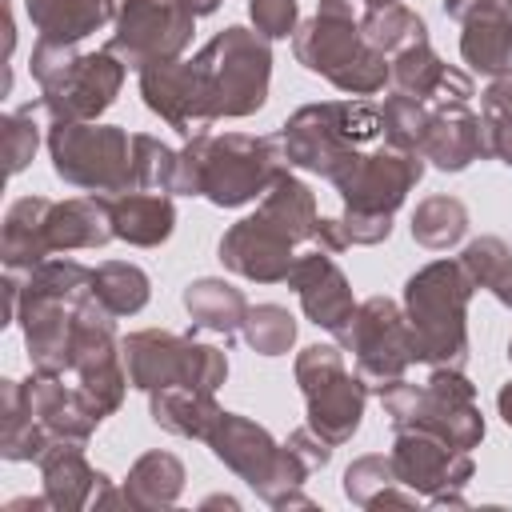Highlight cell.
<instances>
[{
	"label": "cell",
	"instance_id": "obj_19",
	"mask_svg": "<svg viewBox=\"0 0 512 512\" xmlns=\"http://www.w3.org/2000/svg\"><path fill=\"white\" fill-rule=\"evenodd\" d=\"M36 464H40V484H44L48 508H56V512H80L88 504L124 508V496L112 492L108 476L84 460L80 444H52Z\"/></svg>",
	"mask_w": 512,
	"mask_h": 512
},
{
	"label": "cell",
	"instance_id": "obj_2",
	"mask_svg": "<svg viewBox=\"0 0 512 512\" xmlns=\"http://www.w3.org/2000/svg\"><path fill=\"white\" fill-rule=\"evenodd\" d=\"M476 284L460 260H432L404 284V316L412 324L416 360L428 368L468 364V300Z\"/></svg>",
	"mask_w": 512,
	"mask_h": 512
},
{
	"label": "cell",
	"instance_id": "obj_36",
	"mask_svg": "<svg viewBox=\"0 0 512 512\" xmlns=\"http://www.w3.org/2000/svg\"><path fill=\"white\" fill-rule=\"evenodd\" d=\"M460 264L468 268L476 288H488L504 308H512V248L500 236L468 240L460 252Z\"/></svg>",
	"mask_w": 512,
	"mask_h": 512
},
{
	"label": "cell",
	"instance_id": "obj_24",
	"mask_svg": "<svg viewBox=\"0 0 512 512\" xmlns=\"http://www.w3.org/2000/svg\"><path fill=\"white\" fill-rule=\"evenodd\" d=\"M112 232L132 248H160L176 228V204L168 192H116L108 196Z\"/></svg>",
	"mask_w": 512,
	"mask_h": 512
},
{
	"label": "cell",
	"instance_id": "obj_38",
	"mask_svg": "<svg viewBox=\"0 0 512 512\" xmlns=\"http://www.w3.org/2000/svg\"><path fill=\"white\" fill-rule=\"evenodd\" d=\"M240 332H244L248 348L260 352V356H284L296 344V320L280 304H256V308H248Z\"/></svg>",
	"mask_w": 512,
	"mask_h": 512
},
{
	"label": "cell",
	"instance_id": "obj_4",
	"mask_svg": "<svg viewBox=\"0 0 512 512\" xmlns=\"http://www.w3.org/2000/svg\"><path fill=\"white\" fill-rule=\"evenodd\" d=\"M276 136H280L288 168H304V172L332 180V172L344 160L384 140V112L372 100L304 104L280 124Z\"/></svg>",
	"mask_w": 512,
	"mask_h": 512
},
{
	"label": "cell",
	"instance_id": "obj_17",
	"mask_svg": "<svg viewBox=\"0 0 512 512\" xmlns=\"http://www.w3.org/2000/svg\"><path fill=\"white\" fill-rule=\"evenodd\" d=\"M416 152L432 168H440V172H464L472 160H488L484 120L464 100L428 104V116H424Z\"/></svg>",
	"mask_w": 512,
	"mask_h": 512
},
{
	"label": "cell",
	"instance_id": "obj_26",
	"mask_svg": "<svg viewBox=\"0 0 512 512\" xmlns=\"http://www.w3.org/2000/svg\"><path fill=\"white\" fill-rule=\"evenodd\" d=\"M52 200L48 196H20L4 212V232H0V256L8 272H28L40 260H48V240H44V220H48Z\"/></svg>",
	"mask_w": 512,
	"mask_h": 512
},
{
	"label": "cell",
	"instance_id": "obj_47",
	"mask_svg": "<svg viewBox=\"0 0 512 512\" xmlns=\"http://www.w3.org/2000/svg\"><path fill=\"white\" fill-rule=\"evenodd\" d=\"M508 360H512V340H508Z\"/></svg>",
	"mask_w": 512,
	"mask_h": 512
},
{
	"label": "cell",
	"instance_id": "obj_39",
	"mask_svg": "<svg viewBox=\"0 0 512 512\" xmlns=\"http://www.w3.org/2000/svg\"><path fill=\"white\" fill-rule=\"evenodd\" d=\"M36 112H44V104H40V100H28V104H20L16 112H4V116H0V136H4V168H8V176H20V172L32 164L36 148H40Z\"/></svg>",
	"mask_w": 512,
	"mask_h": 512
},
{
	"label": "cell",
	"instance_id": "obj_13",
	"mask_svg": "<svg viewBox=\"0 0 512 512\" xmlns=\"http://www.w3.org/2000/svg\"><path fill=\"white\" fill-rule=\"evenodd\" d=\"M192 32L196 16L180 0H120L116 28L104 48L140 72L156 60H180V52L192 44Z\"/></svg>",
	"mask_w": 512,
	"mask_h": 512
},
{
	"label": "cell",
	"instance_id": "obj_41",
	"mask_svg": "<svg viewBox=\"0 0 512 512\" xmlns=\"http://www.w3.org/2000/svg\"><path fill=\"white\" fill-rule=\"evenodd\" d=\"M480 108H484V112H480L484 124H500V120L512 116V68L500 72V76H492V84L484 88Z\"/></svg>",
	"mask_w": 512,
	"mask_h": 512
},
{
	"label": "cell",
	"instance_id": "obj_35",
	"mask_svg": "<svg viewBox=\"0 0 512 512\" xmlns=\"http://www.w3.org/2000/svg\"><path fill=\"white\" fill-rule=\"evenodd\" d=\"M464 232H468V208L456 196L436 192V196L420 200L412 212V240L428 252H444V248L460 244Z\"/></svg>",
	"mask_w": 512,
	"mask_h": 512
},
{
	"label": "cell",
	"instance_id": "obj_10",
	"mask_svg": "<svg viewBox=\"0 0 512 512\" xmlns=\"http://www.w3.org/2000/svg\"><path fill=\"white\" fill-rule=\"evenodd\" d=\"M124 368L132 388L144 396L156 388H200L216 392L228 380V356L216 344H200L192 336L168 328H140L120 340Z\"/></svg>",
	"mask_w": 512,
	"mask_h": 512
},
{
	"label": "cell",
	"instance_id": "obj_48",
	"mask_svg": "<svg viewBox=\"0 0 512 512\" xmlns=\"http://www.w3.org/2000/svg\"><path fill=\"white\" fill-rule=\"evenodd\" d=\"M504 4H508V12H512V0H504Z\"/></svg>",
	"mask_w": 512,
	"mask_h": 512
},
{
	"label": "cell",
	"instance_id": "obj_7",
	"mask_svg": "<svg viewBox=\"0 0 512 512\" xmlns=\"http://www.w3.org/2000/svg\"><path fill=\"white\" fill-rule=\"evenodd\" d=\"M292 52L296 64H304L312 76H324L348 96H376L392 80V60L364 40L356 16H308L292 36Z\"/></svg>",
	"mask_w": 512,
	"mask_h": 512
},
{
	"label": "cell",
	"instance_id": "obj_30",
	"mask_svg": "<svg viewBox=\"0 0 512 512\" xmlns=\"http://www.w3.org/2000/svg\"><path fill=\"white\" fill-rule=\"evenodd\" d=\"M148 416L156 428L184 436V440H204L212 420L220 416L216 392H200V388H156L148 392Z\"/></svg>",
	"mask_w": 512,
	"mask_h": 512
},
{
	"label": "cell",
	"instance_id": "obj_42",
	"mask_svg": "<svg viewBox=\"0 0 512 512\" xmlns=\"http://www.w3.org/2000/svg\"><path fill=\"white\" fill-rule=\"evenodd\" d=\"M484 140H488V160H500L512 168V116L500 124H484Z\"/></svg>",
	"mask_w": 512,
	"mask_h": 512
},
{
	"label": "cell",
	"instance_id": "obj_33",
	"mask_svg": "<svg viewBox=\"0 0 512 512\" xmlns=\"http://www.w3.org/2000/svg\"><path fill=\"white\" fill-rule=\"evenodd\" d=\"M92 296L120 320V316H136L148 296H152V280L140 264L128 260H104L92 268Z\"/></svg>",
	"mask_w": 512,
	"mask_h": 512
},
{
	"label": "cell",
	"instance_id": "obj_15",
	"mask_svg": "<svg viewBox=\"0 0 512 512\" xmlns=\"http://www.w3.org/2000/svg\"><path fill=\"white\" fill-rule=\"evenodd\" d=\"M140 96L152 116L176 128L184 140L208 132L216 124L196 60H156L140 68Z\"/></svg>",
	"mask_w": 512,
	"mask_h": 512
},
{
	"label": "cell",
	"instance_id": "obj_44",
	"mask_svg": "<svg viewBox=\"0 0 512 512\" xmlns=\"http://www.w3.org/2000/svg\"><path fill=\"white\" fill-rule=\"evenodd\" d=\"M496 408H500V420L512 428V380H508V384L496 392Z\"/></svg>",
	"mask_w": 512,
	"mask_h": 512
},
{
	"label": "cell",
	"instance_id": "obj_46",
	"mask_svg": "<svg viewBox=\"0 0 512 512\" xmlns=\"http://www.w3.org/2000/svg\"><path fill=\"white\" fill-rule=\"evenodd\" d=\"M364 8H384V4H396V0H360Z\"/></svg>",
	"mask_w": 512,
	"mask_h": 512
},
{
	"label": "cell",
	"instance_id": "obj_14",
	"mask_svg": "<svg viewBox=\"0 0 512 512\" xmlns=\"http://www.w3.org/2000/svg\"><path fill=\"white\" fill-rule=\"evenodd\" d=\"M388 456H392L396 480L424 500H432L440 492H460L476 472L472 452H464L424 428H400Z\"/></svg>",
	"mask_w": 512,
	"mask_h": 512
},
{
	"label": "cell",
	"instance_id": "obj_32",
	"mask_svg": "<svg viewBox=\"0 0 512 512\" xmlns=\"http://www.w3.org/2000/svg\"><path fill=\"white\" fill-rule=\"evenodd\" d=\"M344 496L356 504V508H380V504H396V508H416V492L396 480V468H392V456H380V452H368V456H356L348 468H344Z\"/></svg>",
	"mask_w": 512,
	"mask_h": 512
},
{
	"label": "cell",
	"instance_id": "obj_34",
	"mask_svg": "<svg viewBox=\"0 0 512 512\" xmlns=\"http://www.w3.org/2000/svg\"><path fill=\"white\" fill-rule=\"evenodd\" d=\"M360 32H364V40H368L376 52H384L388 60H392L396 52H404V48L428 40L424 16L412 12V8L400 4V0H396V4H384V8H368V12L360 16Z\"/></svg>",
	"mask_w": 512,
	"mask_h": 512
},
{
	"label": "cell",
	"instance_id": "obj_9",
	"mask_svg": "<svg viewBox=\"0 0 512 512\" xmlns=\"http://www.w3.org/2000/svg\"><path fill=\"white\" fill-rule=\"evenodd\" d=\"M52 172L84 192H132V136L120 124L52 120L48 128Z\"/></svg>",
	"mask_w": 512,
	"mask_h": 512
},
{
	"label": "cell",
	"instance_id": "obj_11",
	"mask_svg": "<svg viewBox=\"0 0 512 512\" xmlns=\"http://www.w3.org/2000/svg\"><path fill=\"white\" fill-rule=\"evenodd\" d=\"M296 384L304 392L308 428L332 448L348 444L364 420L368 380L360 372H348L344 352L336 344H308L296 356Z\"/></svg>",
	"mask_w": 512,
	"mask_h": 512
},
{
	"label": "cell",
	"instance_id": "obj_31",
	"mask_svg": "<svg viewBox=\"0 0 512 512\" xmlns=\"http://www.w3.org/2000/svg\"><path fill=\"white\" fill-rule=\"evenodd\" d=\"M56 440L36 424L20 380H0V456L12 464L40 460Z\"/></svg>",
	"mask_w": 512,
	"mask_h": 512
},
{
	"label": "cell",
	"instance_id": "obj_12",
	"mask_svg": "<svg viewBox=\"0 0 512 512\" xmlns=\"http://www.w3.org/2000/svg\"><path fill=\"white\" fill-rule=\"evenodd\" d=\"M336 344L356 356V372L376 392L384 384L400 380L408 372V364L416 360L412 324H408L404 308L392 296H368V300H360L356 312H352V320L336 336Z\"/></svg>",
	"mask_w": 512,
	"mask_h": 512
},
{
	"label": "cell",
	"instance_id": "obj_40",
	"mask_svg": "<svg viewBox=\"0 0 512 512\" xmlns=\"http://www.w3.org/2000/svg\"><path fill=\"white\" fill-rule=\"evenodd\" d=\"M248 16L264 40H288L300 28V4L296 0H248Z\"/></svg>",
	"mask_w": 512,
	"mask_h": 512
},
{
	"label": "cell",
	"instance_id": "obj_20",
	"mask_svg": "<svg viewBox=\"0 0 512 512\" xmlns=\"http://www.w3.org/2000/svg\"><path fill=\"white\" fill-rule=\"evenodd\" d=\"M24 384V400H28V412L36 416V424L56 440V444H88L92 432L104 424L92 404L84 400L80 388H64L60 376L52 372H32Z\"/></svg>",
	"mask_w": 512,
	"mask_h": 512
},
{
	"label": "cell",
	"instance_id": "obj_27",
	"mask_svg": "<svg viewBox=\"0 0 512 512\" xmlns=\"http://www.w3.org/2000/svg\"><path fill=\"white\" fill-rule=\"evenodd\" d=\"M184 312L192 320V328L200 332H216L224 340H232L244 328L248 316V300L236 284L216 280V276H200L184 288Z\"/></svg>",
	"mask_w": 512,
	"mask_h": 512
},
{
	"label": "cell",
	"instance_id": "obj_22",
	"mask_svg": "<svg viewBox=\"0 0 512 512\" xmlns=\"http://www.w3.org/2000/svg\"><path fill=\"white\" fill-rule=\"evenodd\" d=\"M44 240H48L52 256L80 252V248H104L108 240H116L108 196L88 192V196H72V200H52L48 220H44Z\"/></svg>",
	"mask_w": 512,
	"mask_h": 512
},
{
	"label": "cell",
	"instance_id": "obj_25",
	"mask_svg": "<svg viewBox=\"0 0 512 512\" xmlns=\"http://www.w3.org/2000/svg\"><path fill=\"white\" fill-rule=\"evenodd\" d=\"M460 56L472 72H484V76H500L512 68V12L504 0L480 8L476 16L464 20Z\"/></svg>",
	"mask_w": 512,
	"mask_h": 512
},
{
	"label": "cell",
	"instance_id": "obj_5",
	"mask_svg": "<svg viewBox=\"0 0 512 512\" xmlns=\"http://www.w3.org/2000/svg\"><path fill=\"white\" fill-rule=\"evenodd\" d=\"M28 72L40 84V104L52 120H96L116 104L128 64L108 48L76 52V44L36 40Z\"/></svg>",
	"mask_w": 512,
	"mask_h": 512
},
{
	"label": "cell",
	"instance_id": "obj_37",
	"mask_svg": "<svg viewBox=\"0 0 512 512\" xmlns=\"http://www.w3.org/2000/svg\"><path fill=\"white\" fill-rule=\"evenodd\" d=\"M176 164L180 152H172L160 136L136 132L132 136V192H176Z\"/></svg>",
	"mask_w": 512,
	"mask_h": 512
},
{
	"label": "cell",
	"instance_id": "obj_29",
	"mask_svg": "<svg viewBox=\"0 0 512 512\" xmlns=\"http://www.w3.org/2000/svg\"><path fill=\"white\" fill-rule=\"evenodd\" d=\"M256 212H260L264 220H272V224H276L288 240H296V244L316 240V228H320L316 192H312L304 180H296L288 168H284V172L272 180V188L260 196Z\"/></svg>",
	"mask_w": 512,
	"mask_h": 512
},
{
	"label": "cell",
	"instance_id": "obj_6",
	"mask_svg": "<svg viewBox=\"0 0 512 512\" xmlns=\"http://www.w3.org/2000/svg\"><path fill=\"white\" fill-rule=\"evenodd\" d=\"M380 404L388 424L400 428H424L444 436L448 444L472 452L484 440V416L476 404V384L464 376V368H432L424 384L392 380L380 388Z\"/></svg>",
	"mask_w": 512,
	"mask_h": 512
},
{
	"label": "cell",
	"instance_id": "obj_1",
	"mask_svg": "<svg viewBox=\"0 0 512 512\" xmlns=\"http://www.w3.org/2000/svg\"><path fill=\"white\" fill-rule=\"evenodd\" d=\"M284 168L288 160H284L280 136L200 132L180 148L176 196H204L216 208H240L260 200Z\"/></svg>",
	"mask_w": 512,
	"mask_h": 512
},
{
	"label": "cell",
	"instance_id": "obj_43",
	"mask_svg": "<svg viewBox=\"0 0 512 512\" xmlns=\"http://www.w3.org/2000/svg\"><path fill=\"white\" fill-rule=\"evenodd\" d=\"M488 4H496V0H444V16L456 20V24H464L468 16H476V12L488 8Z\"/></svg>",
	"mask_w": 512,
	"mask_h": 512
},
{
	"label": "cell",
	"instance_id": "obj_18",
	"mask_svg": "<svg viewBox=\"0 0 512 512\" xmlns=\"http://www.w3.org/2000/svg\"><path fill=\"white\" fill-rule=\"evenodd\" d=\"M284 284L300 296L304 316H308L316 328L332 332V336H340L344 324H348L352 312H356L352 284H348L344 268L332 260V252H324V248L296 256V264H292V272H288Z\"/></svg>",
	"mask_w": 512,
	"mask_h": 512
},
{
	"label": "cell",
	"instance_id": "obj_28",
	"mask_svg": "<svg viewBox=\"0 0 512 512\" xmlns=\"http://www.w3.org/2000/svg\"><path fill=\"white\" fill-rule=\"evenodd\" d=\"M184 492V464L172 452H144L128 476H124V508H140V512H156V508H172Z\"/></svg>",
	"mask_w": 512,
	"mask_h": 512
},
{
	"label": "cell",
	"instance_id": "obj_45",
	"mask_svg": "<svg viewBox=\"0 0 512 512\" xmlns=\"http://www.w3.org/2000/svg\"><path fill=\"white\" fill-rule=\"evenodd\" d=\"M180 4H184L192 16H212V12H216L224 0H180Z\"/></svg>",
	"mask_w": 512,
	"mask_h": 512
},
{
	"label": "cell",
	"instance_id": "obj_23",
	"mask_svg": "<svg viewBox=\"0 0 512 512\" xmlns=\"http://www.w3.org/2000/svg\"><path fill=\"white\" fill-rule=\"evenodd\" d=\"M24 12L32 20V28L40 32L36 40L80 44L84 36L100 32L104 24H116L120 4L116 0H24Z\"/></svg>",
	"mask_w": 512,
	"mask_h": 512
},
{
	"label": "cell",
	"instance_id": "obj_16",
	"mask_svg": "<svg viewBox=\"0 0 512 512\" xmlns=\"http://www.w3.org/2000/svg\"><path fill=\"white\" fill-rule=\"evenodd\" d=\"M300 244L288 240L272 220H264L260 212L236 220L224 236H220V264L244 280H256V284H284L292 264H296V252Z\"/></svg>",
	"mask_w": 512,
	"mask_h": 512
},
{
	"label": "cell",
	"instance_id": "obj_3",
	"mask_svg": "<svg viewBox=\"0 0 512 512\" xmlns=\"http://www.w3.org/2000/svg\"><path fill=\"white\" fill-rule=\"evenodd\" d=\"M204 444L212 448V456L228 472H236L248 488H256V496L264 504H272V508H312V500L300 492V484L312 476L308 460L288 440L276 444L264 424L220 408Z\"/></svg>",
	"mask_w": 512,
	"mask_h": 512
},
{
	"label": "cell",
	"instance_id": "obj_8",
	"mask_svg": "<svg viewBox=\"0 0 512 512\" xmlns=\"http://www.w3.org/2000/svg\"><path fill=\"white\" fill-rule=\"evenodd\" d=\"M216 120H244L264 108L272 80V48L256 28L228 24L196 56Z\"/></svg>",
	"mask_w": 512,
	"mask_h": 512
},
{
	"label": "cell",
	"instance_id": "obj_21",
	"mask_svg": "<svg viewBox=\"0 0 512 512\" xmlns=\"http://www.w3.org/2000/svg\"><path fill=\"white\" fill-rule=\"evenodd\" d=\"M392 92L400 96H412V100H424V104H440V100H472L476 96V84L468 72L444 64L432 48V40H420L404 52L392 56Z\"/></svg>",
	"mask_w": 512,
	"mask_h": 512
}]
</instances>
